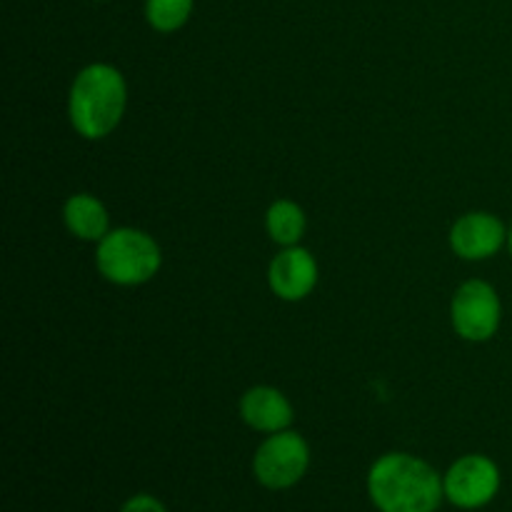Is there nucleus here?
I'll return each instance as SVG.
<instances>
[{"label": "nucleus", "instance_id": "15", "mask_svg": "<svg viewBox=\"0 0 512 512\" xmlns=\"http://www.w3.org/2000/svg\"><path fill=\"white\" fill-rule=\"evenodd\" d=\"M98 3H105V0H98Z\"/></svg>", "mask_w": 512, "mask_h": 512}, {"label": "nucleus", "instance_id": "13", "mask_svg": "<svg viewBox=\"0 0 512 512\" xmlns=\"http://www.w3.org/2000/svg\"><path fill=\"white\" fill-rule=\"evenodd\" d=\"M120 512H168V510H165V505L160 503L155 495L138 493L120 505Z\"/></svg>", "mask_w": 512, "mask_h": 512}, {"label": "nucleus", "instance_id": "14", "mask_svg": "<svg viewBox=\"0 0 512 512\" xmlns=\"http://www.w3.org/2000/svg\"><path fill=\"white\" fill-rule=\"evenodd\" d=\"M508 250H510V255H512V228H510V233H508Z\"/></svg>", "mask_w": 512, "mask_h": 512}, {"label": "nucleus", "instance_id": "10", "mask_svg": "<svg viewBox=\"0 0 512 512\" xmlns=\"http://www.w3.org/2000/svg\"><path fill=\"white\" fill-rule=\"evenodd\" d=\"M63 223L73 238L85 243H100L110 233L108 210L90 193H75L65 200Z\"/></svg>", "mask_w": 512, "mask_h": 512}, {"label": "nucleus", "instance_id": "3", "mask_svg": "<svg viewBox=\"0 0 512 512\" xmlns=\"http://www.w3.org/2000/svg\"><path fill=\"white\" fill-rule=\"evenodd\" d=\"M95 265L108 283L135 288L158 275L163 253L153 235L138 228H118L98 243Z\"/></svg>", "mask_w": 512, "mask_h": 512}, {"label": "nucleus", "instance_id": "8", "mask_svg": "<svg viewBox=\"0 0 512 512\" xmlns=\"http://www.w3.org/2000/svg\"><path fill=\"white\" fill-rule=\"evenodd\" d=\"M268 285L273 295H278L285 303H298L308 298L318 285V263L313 253L303 245H290L280 250L268 268Z\"/></svg>", "mask_w": 512, "mask_h": 512}, {"label": "nucleus", "instance_id": "12", "mask_svg": "<svg viewBox=\"0 0 512 512\" xmlns=\"http://www.w3.org/2000/svg\"><path fill=\"white\" fill-rule=\"evenodd\" d=\"M195 0H145V20L158 33H175L190 20Z\"/></svg>", "mask_w": 512, "mask_h": 512}, {"label": "nucleus", "instance_id": "9", "mask_svg": "<svg viewBox=\"0 0 512 512\" xmlns=\"http://www.w3.org/2000/svg\"><path fill=\"white\" fill-rule=\"evenodd\" d=\"M240 418L248 428L273 435L288 430L293 425L295 413L290 400L278 388L255 385V388L245 390V395L240 398Z\"/></svg>", "mask_w": 512, "mask_h": 512}, {"label": "nucleus", "instance_id": "5", "mask_svg": "<svg viewBox=\"0 0 512 512\" xmlns=\"http://www.w3.org/2000/svg\"><path fill=\"white\" fill-rule=\"evenodd\" d=\"M503 473L488 455L470 453L455 460L443 475L445 500L458 510L488 508L500 493Z\"/></svg>", "mask_w": 512, "mask_h": 512}, {"label": "nucleus", "instance_id": "11", "mask_svg": "<svg viewBox=\"0 0 512 512\" xmlns=\"http://www.w3.org/2000/svg\"><path fill=\"white\" fill-rule=\"evenodd\" d=\"M305 220L303 208L295 200H275L265 213V230H268L270 240L278 243L280 248H290V245H300L305 235Z\"/></svg>", "mask_w": 512, "mask_h": 512}, {"label": "nucleus", "instance_id": "1", "mask_svg": "<svg viewBox=\"0 0 512 512\" xmlns=\"http://www.w3.org/2000/svg\"><path fill=\"white\" fill-rule=\"evenodd\" d=\"M365 485L378 512H438L445 500L438 470L410 453L380 455L370 465Z\"/></svg>", "mask_w": 512, "mask_h": 512}, {"label": "nucleus", "instance_id": "6", "mask_svg": "<svg viewBox=\"0 0 512 512\" xmlns=\"http://www.w3.org/2000/svg\"><path fill=\"white\" fill-rule=\"evenodd\" d=\"M453 330L468 343H485L495 338L503 323V303L498 290L485 280H465L450 303Z\"/></svg>", "mask_w": 512, "mask_h": 512}, {"label": "nucleus", "instance_id": "7", "mask_svg": "<svg viewBox=\"0 0 512 512\" xmlns=\"http://www.w3.org/2000/svg\"><path fill=\"white\" fill-rule=\"evenodd\" d=\"M508 233L498 215L475 210L453 223L450 248L463 260H490L508 245Z\"/></svg>", "mask_w": 512, "mask_h": 512}, {"label": "nucleus", "instance_id": "2", "mask_svg": "<svg viewBox=\"0 0 512 512\" xmlns=\"http://www.w3.org/2000/svg\"><path fill=\"white\" fill-rule=\"evenodd\" d=\"M128 105L123 73L110 63H90L75 75L68 95V115L75 133L103 140L120 125Z\"/></svg>", "mask_w": 512, "mask_h": 512}, {"label": "nucleus", "instance_id": "4", "mask_svg": "<svg viewBox=\"0 0 512 512\" xmlns=\"http://www.w3.org/2000/svg\"><path fill=\"white\" fill-rule=\"evenodd\" d=\"M310 468V445L295 430L268 435L253 455V475L265 490H290Z\"/></svg>", "mask_w": 512, "mask_h": 512}]
</instances>
